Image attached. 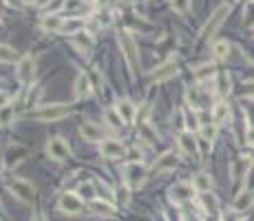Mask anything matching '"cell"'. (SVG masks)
I'll list each match as a JSON object with an SVG mask.
<instances>
[{
  "instance_id": "cell-1",
  "label": "cell",
  "mask_w": 254,
  "mask_h": 221,
  "mask_svg": "<svg viewBox=\"0 0 254 221\" xmlns=\"http://www.w3.org/2000/svg\"><path fill=\"white\" fill-rule=\"evenodd\" d=\"M120 47L122 53L126 58V64L130 69V75H137V69H139V51H137V44H135L133 36L128 31H122L120 34Z\"/></svg>"
},
{
  "instance_id": "cell-35",
  "label": "cell",
  "mask_w": 254,
  "mask_h": 221,
  "mask_svg": "<svg viewBox=\"0 0 254 221\" xmlns=\"http://www.w3.org/2000/svg\"><path fill=\"white\" fill-rule=\"evenodd\" d=\"M9 93L7 91H0V109H5V106H9Z\"/></svg>"
},
{
  "instance_id": "cell-46",
  "label": "cell",
  "mask_w": 254,
  "mask_h": 221,
  "mask_svg": "<svg viewBox=\"0 0 254 221\" xmlns=\"http://www.w3.org/2000/svg\"><path fill=\"white\" fill-rule=\"evenodd\" d=\"M252 157H254V155H252Z\"/></svg>"
},
{
  "instance_id": "cell-22",
  "label": "cell",
  "mask_w": 254,
  "mask_h": 221,
  "mask_svg": "<svg viewBox=\"0 0 254 221\" xmlns=\"http://www.w3.org/2000/svg\"><path fill=\"white\" fill-rule=\"evenodd\" d=\"M16 60H18V53L11 47H7V44H0V62L11 64V62H16Z\"/></svg>"
},
{
  "instance_id": "cell-30",
  "label": "cell",
  "mask_w": 254,
  "mask_h": 221,
  "mask_svg": "<svg viewBox=\"0 0 254 221\" xmlns=\"http://www.w3.org/2000/svg\"><path fill=\"white\" fill-rule=\"evenodd\" d=\"M14 117V109L11 106H5V109H0V126H7Z\"/></svg>"
},
{
  "instance_id": "cell-36",
  "label": "cell",
  "mask_w": 254,
  "mask_h": 221,
  "mask_svg": "<svg viewBox=\"0 0 254 221\" xmlns=\"http://www.w3.org/2000/svg\"><path fill=\"white\" fill-rule=\"evenodd\" d=\"M62 5H64L62 0H53V2H49V5H47V9H44V11H58Z\"/></svg>"
},
{
  "instance_id": "cell-43",
  "label": "cell",
  "mask_w": 254,
  "mask_h": 221,
  "mask_svg": "<svg viewBox=\"0 0 254 221\" xmlns=\"http://www.w3.org/2000/svg\"><path fill=\"white\" fill-rule=\"evenodd\" d=\"M0 221H7L5 219V210H2V203H0Z\"/></svg>"
},
{
  "instance_id": "cell-34",
  "label": "cell",
  "mask_w": 254,
  "mask_h": 221,
  "mask_svg": "<svg viewBox=\"0 0 254 221\" xmlns=\"http://www.w3.org/2000/svg\"><path fill=\"white\" fill-rule=\"evenodd\" d=\"M77 47L89 51V49H91V38H77Z\"/></svg>"
},
{
  "instance_id": "cell-37",
  "label": "cell",
  "mask_w": 254,
  "mask_h": 221,
  "mask_svg": "<svg viewBox=\"0 0 254 221\" xmlns=\"http://www.w3.org/2000/svg\"><path fill=\"white\" fill-rule=\"evenodd\" d=\"M186 126H188L190 130H195V129H197V117H195V115H188V117H186Z\"/></svg>"
},
{
  "instance_id": "cell-33",
  "label": "cell",
  "mask_w": 254,
  "mask_h": 221,
  "mask_svg": "<svg viewBox=\"0 0 254 221\" xmlns=\"http://www.w3.org/2000/svg\"><path fill=\"white\" fill-rule=\"evenodd\" d=\"M223 221H243V217H241L239 212H225Z\"/></svg>"
},
{
  "instance_id": "cell-45",
  "label": "cell",
  "mask_w": 254,
  "mask_h": 221,
  "mask_svg": "<svg viewBox=\"0 0 254 221\" xmlns=\"http://www.w3.org/2000/svg\"><path fill=\"white\" fill-rule=\"evenodd\" d=\"M250 2H252V0H250Z\"/></svg>"
},
{
  "instance_id": "cell-9",
  "label": "cell",
  "mask_w": 254,
  "mask_h": 221,
  "mask_svg": "<svg viewBox=\"0 0 254 221\" xmlns=\"http://www.w3.org/2000/svg\"><path fill=\"white\" fill-rule=\"evenodd\" d=\"M9 188L18 195L20 199H22V202H31V199H34V186L27 184L24 179H16V182H11Z\"/></svg>"
},
{
  "instance_id": "cell-24",
  "label": "cell",
  "mask_w": 254,
  "mask_h": 221,
  "mask_svg": "<svg viewBox=\"0 0 254 221\" xmlns=\"http://www.w3.org/2000/svg\"><path fill=\"white\" fill-rule=\"evenodd\" d=\"M77 195H80L82 199H95V184H93V182H84L80 186V190H77Z\"/></svg>"
},
{
  "instance_id": "cell-7",
  "label": "cell",
  "mask_w": 254,
  "mask_h": 221,
  "mask_svg": "<svg viewBox=\"0 0 254 221\" xmlns=\"http://www.w3.org/2000/svg\"><path fill=\"white\" fill-rule=\"evenodd\" d=\"M80 135L87 142H102L104 140V129L93 124V122H84V124L80 126Z\"/></svg>"
},
{
  "instance_id": "cell-16",
  "label": "cell",
  "mask_w": 254,
  "mask_h": 221,
  "mask_svg": "<svg viewBox=\"0 0 254 221\" xmlns=\"http://www.w3.org/2000/svg\"><path fill=\"white\" fill-rule=\"evenodd\" d=\"M228 115H230L228 104H225V102H219V104L215 106V110H212V124H223V122L228 120Z\"/></svg>"
},
{
  "instance_id": "cell-3",
  "label": "cell",
  "mask_w": 254,
  "mask_h": 221,
  "mask_svg": "<svg viewBox=\"0 0 254 221\" xmlns=\"http://www.w3.org/2000/svg\"><path fill=\"white\" fill-rule=\"evenodd\" d=\"M228 11H230V7H228V5L217 7V9H215V14L210 16V20H208V22H206V27H203L201 38H210V36H215V31L219 29L221 24H223V20H225V16H228Z\"/></svg>"
},
{
  "instance_id": "cell-18",
  "label": "cell",
  "mask_w": 254,
  "mask_h": 221,
  "mask_svg": "<svg viewBox=\"0 0 254 221\" xmlns=\"http://www.w3.org/2000/svg\"><path fill=\"white\" fill-rule=\"evenodd\" d=\"M24 155H27V148H24V146H18V148H16V146H11L9 153H7V162L5 164L11 168V166H14V164H18Z\"/></svg>"
},
{
  "instance_id": "cell-19",
  "label": "cell",
  "mask_w": 254,
  "mask_h": 221,
  "mask_svg": "<svg viewBox=\"0 0 254 221\" xmlns=\"http://www.w3.org/2000/svg\"><path fill=\"white\" fill-rule=\"evenodd\" d=\"M179 146H181L186 153H197V142H195V137H192V133L179 135Z\"/></svg>"
},
{
  "instance_id": "cell-10",
  "label": "cell",
  "mask_w": 254,
  "mask_h": 221,
  "mask_svg": "<svg viewBox=\"0 0 254 221\" xmlns=\"http://www.w3.org/2000/svg\"><path fill=\"white\" fill-rule=\"evenodd\" d=\"M192 192H195V186H190V184H177V186L170 188V199L175 203H181L186 199H190Z\"/></svg>"
},
{
  "instance_id": "cell-12",
  "label": "cell",
  "mask_w": 254,
  "mask_h": 221,
  "mask_svg": "<svg viewBox=\"0 0 254 221\" xmlns=\"http://www.w3.org/2000/svg\"><path fill=\"white\" fill-rule=\"evenodd\" d=\"M177 75V64L175 62H166L153 73V82H163V80H170V77Z\"/></svg>"
},
{
  "instance_id": "cell-2",
  "label": "cell",
  "mask_w": 254,
  "mask_h": 221,
  "mask_svg": "<svg viewBox=\"0 0 254 221\" xmlns=\"http://www.w3.org/2000/svg\"><path fill=\"white\" fill-rule=\"evenodd\" d=\"M71 113V106L69 104H51V106H42L40 110H36L34 117L42 122H53V120H62Z\"/></svg>"
},
{
  "instance_id": "cell-26",
  "label": "cell",
  "mask_w": 254,
  "mask_h": 221,
  "mask_svg": "<svg viewBox=\"0 0 254 221\" xmlns=\"http://www.w3.org/2000/svg\"><path fill=\"white\" fill-rule=\"evenodd\" d=\"M217 89H219V93H230V77H228V73L221 71L217 75Z\"/></svg>"
},
{
  "instance_id": "cell-25",
  "label": "cell",
  "mask_w": 254,
  "mask_h": 221,
  "mask_svg": "<svg viewBox=\"0 0 254 221\" xmlns=\"http://www.w3.org/2000/svg\"><path fill=\"white\" fill-rule=\"evenodd\" d=\"M82 27H84V20H69V22L62 24V31L69 36H73V34H77Z\"/></svg>"
},
{
  "instance_id": "cell-41",
  "label": "cell",
  "mask_w": 254,
  "mask_h": 221,
  "mask_svg": "<svg viewBox=\"0 0 254 221\" xmlns=\"http://www.w3.org/2000/svg\"><path fill=\"white\" fill-rule=\"evenodd\" d=\"M175 7H177V9H186V0H175Z\"/></svg>"
},
{
  "instance_id": "cell-15",
  "label": "cell",
  "mask_w": 254,
  "mask_h": 221,
  "mask_svg": "<svg viewBox=\"0 0 254 221\" xmlns=\"http://www.w3.org/2000/svg\"><path fill=\"white\" fill-rule=\"evenodd\" d=\"M117 113H120V117L124 120V124H133L135 122V106L130 104V102L117 104Z\"/></svg>"
},
{
  "instance_id": "cell-29",
  "label": "cell",
  "mask_w": 254,
  "mask_h": 221,
  "mask_svg": "<svg viewBox=\"0 0 254 221\" xmlns=\"http://www.w3.org/2000/svg\"><path fill=\"white\" fill-rule=\"evenodd\" d=\"M201 199H203V206H206L208 212H215V210H217V199H215V195H210V192H203Z\"/></svg>"
},
{
  "instance_id": "cell-6",
  "label": "cell",
  "mask_w": 254,
  "mask_h": 221,
  "mask_svg": "<svg viewBox=\"0 0 254 221\" xmlns=\"http://www.w3.org/2000/svg\"><path fill=\"white\" fill-rule=\"evenodd\" d=\"M47 150H49V155H51V159H55V162H62V159H67L69 157V146H67V142L62 140V137H53V140H49V144H47Z\"/></svg>"
},
{
  "instance_id": "cell-14",
  "label": "cell",
  "mask_w": 254,
  "mask_h": 221,
  "mask_svg": "<svg viewBox=\"0 0 254 221\" xmlns=\"http://www.w3.org/2000/svg\"><path fill=\"white\" fill-rule=\"evenodd\" d=\"M177 166V155L175 153H166L162 155V159H157V164H155V173H163V170H170Z\"/></svg>"
},
{
  "instance_id": "cell-8",
  "label": "cell",
  "mask_w": 254,
  "mask_h": 221,
  "mask_svg": "<svg viewBox=\"0 0 254 221\" xmlns=\"http://www.w3.org/2000/svg\"><path fill=\"white\" fill-rule=\"evenodd\" d=\"M124 153H126L124 144L117 142V140H109V142L102 144V155H104L106 159H117V157H122Z\"/></svg>"
},
{
  "instance_id": "cell-13",
  "label": "cell",
  "mask_w": 254,
  "mask_h": 221,
  "mask_svg": "<svg viewBox=\"0 0 254 221\" xmlns=\"http://www.w3.org/2000/svg\"><path fill=\"white\" fill-rule=\"evenodd\" d=\"M91 95V82H89L87 73H80L75 80V97L82 100V97H89Z\"/></svg>"
},
{
  "instance_id": "cell-4",
  "label": "cell",
  "mask_w": 254,
  "mask_h": 221,
  "mask_svg": "<svg viewBox=\"0 0 254 221\" xmlns=\"http://www.w3.org/2000/svg\"><path fill=\"white\" fill-rule=\"evenodd\" d=\"M124 175H126V184H128L130 188H139L142 184H144L146 170H144V166H142V164L133 162V164H128V166H126Z\"/></svg>"
},
{
  "instance_id": "cell-32",
  "label": "cell",
  "mask_w": 254,
  "mask_h": 221,
  "mask_svg": "<svg viewBox=\"0 0 254 221\" xmlns=\"http://www.w3.org/2000/svg\"><path fill=\"white\" fill-rule=\"evenodd\" d=\"M142 135H144V137L150 142V144H155V142H157V135L150 130V126H144V129H142Z\"/></svg>"
},
{
  "instance_id": "cell-5",
  "label": "cell",
  "mask_w": 254,
  "mask_h": 221,
  "mask_svg": "<svg viewBox=\"0 0 254 221\" xmlns=\"http://www.w3.org/2000/svg\"><path fill=\"white\" fill-rule=\"evenodd\" d=\"M58 206H60V210H62V212L75 215V212L82 210V197H80V195H75V192H64L62 197H60Z\"/></svg>"
},
{
  "instance_id": "cell-23",
  "label": "cell",
  "mask_w": 254,
  "mask_h": 221,
  "mask_svg": "<svg viewBox=\"0 0 254 221\" xmlns=\"http://www.w3.org/2000/svg\"><path fill=\"white\" fill-rule=\"evenodd\" d=\"M192 186H195V190L201 192V195L203 192H210V177H208V175H197Z\"/></svg>"
},
{
  "instance_id": "cell-40",
  "label": "cell",
  "mask_w": 254,
  "mask_h": 221,
  "mask_svg": "<svg viewBox=\"0 0 254 221\" xmlns=\"http://www.w3.org/2000/svg\"><path fill=\"white\" fill-rule=\"evenodd\" d=\"M245 142L254 146V126H252V129H248V133H245Z\"/></svg>"
},
{
  "instance_id": "cell-17",
  "label": "cell",
  "mask_w": 254,
  "mask_h": 221,
  "mask_svg": "<svg viewBox=\"0 0 254 221\" xmlns=\"http://www.w3.org/2000/svg\"><path fill=\"white\" fill-rule=\"evenodd\" d=\"M254 203V192H241L239 197L235 199V210H248L250 206Z\"/></svg>"
},
{
  "instance_id": "cell-31",
  "label": "cell",
  "mask_w": 254,
  "mask_h": 221,
  "mask_svg": "<svg viewBox=\"0 0 254 221\" xmlns=\"http://www.w3.org/2000/svg\"><path fill=\"white\" fill-rule=\"evenodd\" d=\"M201 133H203V140H215V135H217V124H203V129H201Z\"/></svg>"
},
{
  "instance_id": "cell-27",
  "label": "cell",
  "mask_w": 254,
  "mask_h": 221,
  "mask_svg": "<svg viewBox=\"0 0 254 221\" xmlns=\"http://www.w3.org/2000/svg\"><path fill=\"white\" fill-rule=\"evenodd\" d=\"M212 53H215L217 58H225V55L230 53V44L223 42V40H221V42H215V47H212Z\"/></svg>"
},
{
  "instance_id": "cell-21",
  "label": "cell",
  "mask_w": 254,
  "mask_h": 221,
  "mask_svg": "<svg viewBox=\"0 0 254 221\" xmlns=\"http://www.w3.org/2000/svg\"><path fill=\"white\" fill-rule=\"evenodd\" d=\"M104 120L109 122L113 129H120L122 124H124V120L120 117V113H117V109H106L104 110Z\"/></svg>"
},
{
  "instance_id": "cell-38",
  "label": "cell",
  "mask_w": 254,
  "mask_h": 221,
  "mask_svg": "<svg viewBox=\"0 0 254 221\" xmlns=\"http://www.w3.org/2000/svg\"><path fill=\"white\" fill-rule=\"evenodd\" d=\"M199 148H201L203 155L210 153V142H208V140H199Z\"/></svg>"
},
{
  "instance_id": "cell-20",
  "label": "cell",
  "mask_w": 254,
  "mask_h": 221,
  "mask_svg": "<svg viewBox=\"0 0 254 221\" xmlns=\"http://www.w3.org/2000/svg\"><path fill=\"white\" fill-rule=\"evenodd\" d=\"M91 208L97 212V215H104V217H113V215H115V208H113V203H102V202H95V199H93Z\"/></svg>"
},
{
  "instance_id": "cell-44",
  "label": "cell",
  "mask_w": 254,
  "mask_h": 221,
  "mask_svg": "<svg viewBox=\"0 0 254 221\" xmlns=\"http://www.w3.org/2000/svg\"><path fill=\"white\" fill-rule=\"evenodd\" d=\"M130 2H137V0H130Z\"/></svg>"
},
{
  "instance_id": "cell-11",
  "label": "cell",
  "mask_w": 254,
  "mask_h": 221,
  "mask_svg": "<svg viewBox=\"0 0 254 221\" xmlns=\"http://www.w3.org/2000/svg\"><path fill=\"white\" fill-rule=\"evenodd\" d=\"M34 77V58L31 55H24L18 60V80L20 82H29Z\"/></svg>"
},
{
  "instance_id": "cell-28",
  "label": "cell",
  "mask_w": 254,
  "mask_h": 221,
  "mask_svg": "<svg viewBox=\"0 0 254 221\" xmlns=\"http://www.w3.org/2000/svg\"><path fill=\"white\" fill-rule=\"evenodd\" d=\"M44 29L47 31H62V20L55 18V16H51V18H44Z\"/></svg>"
},
{
  "instance_id": "cell-39",
  "label": "cell",
  "mask_w": 254,
  "mask_h": 221,
  "mask_svg": "<svg viewBox=\"0 0 254 221\" xmlns=\"http://www.w3.org/2000/svg\"><path fill=\"white\" fill-rule=\"evenodd\" d=\"M64 7L67 9H77V7H82V0H69V2H64Z\"/></svg>"
},
{
  "instance_id": "cell-42",
  "label": "cell",
  "mask_w": 254,
  "mask_h": 221,
  "mask_svg": "<svg viewBox=\"0 0 254 221\" xmlns=\"http://www.w3.org/2000/svg\"><path fill=\"white\" fill-rule=\"evenodd\" d=\"M186 221H201L197 215H190V212H186Z\"/></svg>"
}]
</instances>
